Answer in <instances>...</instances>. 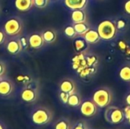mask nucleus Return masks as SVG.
Segmentation results:
<instances>
[{"mask_svg":"<svg viewBox=\"0 0 130 129\" xmlns=\"http://www.w3.org/2000/svg\"><path fill=\"white\" fill-rule=\"evenodd\" d=\"M40 97V87L36 81H31L24 85L20 91V98L27 104L35 103Z\"/></svg>","mask_w":130,"mask_h":129,"instance_id":"7ed1b4c3","label":"nucleus"},{"mask_svg":"<svg viewBox=\"0 0 130 129\" xmlns=\"http://www.w3.org/2000/svg\"><path fill=\"white\" fill-rule=\"evenodd\" d=\"M125 21H123V20H120L117 23V27L118 29H121V28H123L125 27Z\"/></svg>","mask_w":130,"mask_h":129,"instance_id":"473e14b6","label":"nucleus"},{"mask_svg":"<svg viewBox=\"0 0 130 129\" xmlns=\"http://www.w3.org/2000/svg\"><path fill=\"white\" fill-rule=\"evenodd\" d=\"M84 39L88 43L95 44V43H98L101 38L100 36V34L98 32V30L96 31L94 30H88L84 35Z\"/></svg>","mask_w":130,"mask_h":129,"instance_id":"4468645a","label":"nucleus"},{"mask_svg":"<svg viewBox=\"0 0 130 129\" xmlns=\"http://www.w3.org/2000/svg\"><path fill=\"white\" fill-rule=\"evenodd\" d=\"M119 46L121 49H126V45L124 41H120L119 43Z\"/></svg>","mask_w":130,"mask_h":129,"instance_id":"72a5a7b5","label":"nucleus"},{"mask_svg":"<svg viewBox=\"0 0 130 129\" xmlns=\"http://www.w3.org/2000/svg\"><path fill=\"white\" fill-rule=\"evenodd\" d=\"M124 10L128 14H130V0H127L125 2V4H124Z\"/></svg>","mask_w":130,"mask_h":129,"instance_id":"2f4dec72","label":"nucleus"},{"mask_svg":"<svg viewBox=\"0 0 130 129\" xmlns=\"http://www.w3.org/2000/svg\"><path fill=\"white\" fill-rule=\"evenodd\" d=\"M7 73V65H6V63L0 59V78H4L5 75H6Z\"/></svg>","mask_w":130,"mask_h":129,"instance_id":"393cba45","label":"nucleus"},{"mask_svg":"<svg viewBox=\"0 0 130 129\" xmlns=\"http://www.w3.org/2000/svg\"><path fill=\"white\" fill-rule=\"evenodd\" d=\"M3 30L8 36H18L22 32L23 22L18 17H11L5 21Z\"/></svg>","mask_w":130,"mask_h":129,"instance_id":"423d86ee","label":"nucleus"},{"mask_svg":"<svg viewBox=\"0 0 130 129\" xmlns=\"http://www.w3.org/2000/svg\"><path fill=\"white\" fill-rule=\"evenodd\" d=\"M120 77L123 81L130 82V65H125L120 69Z\"/></svg>","mask_w":130,"mask_h":129,"instance_id":"aec40b11","label":"nucleus"},{"mask_svg":"<svg viewBox=\"0 0 130 129\" xmlns=\"http://www.w3.org/2000/svg\"><path fill=\"white\" fill-rule=\"evenodd\" d=\"M104 118L107 122L112 125H118L126 119L123 110L115 106H108L107 107L104 112Z\"/></svg>","mask_w":130,"mask_h":129,"instance_id":"0eeeda50","label":"nucleus"},{"mask_svg":"<svg viewBox=\"0 0 130 129\" xmlns=\"http://www.w3.org/2000/svg\"><path fill=\"white\" fill-rule=\"evenodd\" d=\"M50 2V0H34V6L38 8H46Z\"/></svg>","mask_w":130,"mask_h":129,"instance_id":"b1692460","label":"nucleus"},{"mask_svg":"<svg viewBox=\"0 0 130 129\" xmlns=\"http://www.w3.org/2000/svg\"><path fill=\"white\" fill-rule=\"evenodd\" d=\"M59 97L60 101H61L63 104H67V103H68L69 98V94L68 93L60 91L59 94Z\"/></svg>","mask_w":130,"mask_h":129,"instance_id":"a878e982","label":"nucleus"},{"mask_svg":"<svg viewBox=\"0 0 130 129\" xmlns=\"http://www.w3.org/2000/svg\"><path fill=\"white\" fill-rule=\"evenodd\" d=\"M98 32L101 39L110 40L116 36L117 33V27L112 21L105 20L99 24L98 27Z\"/></svg>","mask_w":130,"mask_h":129,"instance_id":"39448f33","label":"nucleus"},{"mask_svg":"<svg viewBox=\"0 0 130 129\" xmlns=\"http://www.w3.org/2000/svg\"><path fill=\"white\" fill-rule=\"evenodd\" d=\"M88 0H65L66 5L72 10L76 9H83L86 4Z\"/></svg>","mask_w":130,"mask_h":129,"instance_id":"dca6fc26","label":"nucleus"},{"mask_svg":"<svg viewBox=\"0 0 130 129\" xmlns=\"http://www.w3.org/2000/svg\"><path fill=\"white\" fill-rule=\"evenodd\" d=\"M6 37H7V34L5 33V32L4 31V30H0V45L5 43V42L6 41Z\"/></svg>","mask_w":130,"mask_h":129,"instance_id":"c756f323","label":"nucleus"},{"mask_svg":"<svg viewBox=\"0 0 130 129\" xmlns=\"http://www.w3.org/2000/svg\"><path fill=\"white\" fill-rule=\"evenodd\" d=\"M71 17H72V21L75 24V23H80V22H85V21H86V14L83 11V9L73 10Z\"/></svg>","mask_w":130,"mask_h":129,"instance_id":"a211bd4d","label":"nucleus"},{"mask_svg":"<svg viewBox=\"0 0 130 129\" xmlns=\"http://www.w3.org/2000/svg\"><path fill=\"white\" fill-rule=\"evenodd\" d=\"M123 112H124V115H125V118L127 119L128 118L130 117V105H127L124 109H123Z\"/></svg>","mask_w":130,"mask_h":129,"instance_id":"7c9ffc66","label":"nucleus"},{"mask_svg":"<svg viewBox=\"0 0 130 129\" xmlns=\"http://www.w3.org/2000/svg\"><path fill=\"white\" fill-rule=\"evenodd\" d=\"M0 129H7L6 125L1 120H0Z\"/></svg>","mask_w":130,"mask_h":129,"instance_id":"f704fd0d","label":"nucleus"},{"mask_svg":"<svg viewBox=\"0 0 130 129\" xmlns=\"http://www.w3.org/2000/svg\"><path fill=\"white\" fill-rule=\"evenodd\" d=\"M0 79H1V78H0Z\"/></svg>","mask_w":130,"mask_h":129,"instance_id":"4c0bfd02","label":"nucleus"},{"mask_svg":"<svg viewBox=\"0 0 130 129\" xmlns=\"http://www.w3.org/2000/svg\"><path fill=\"white\" fill-rule=\"evenodd\" d=\"M126 103L127 105H130V93L127 94V96L126 97Z\"/></svg>","mask_w":130,"mask_h":129,"instance_id":"c9c22d12","label":"nucleus"},{"mask_svg":"<svg viewBox=\"0 0 130 129\" xmlns=\"http://www.w3.org/2000/svg\"><path fill=\"white\" fill-rule=\"evenodd\" d=\"M127 120H128V122H129V125H130V117L127 119Z\"/></svg>","mask_w":130,"mask_h":129,"instance_id":"e433bc0d","label":"nucleus"},{"mask_svg":"<svg viewBox=\"0 0 130 129\" xmlns=\"http://www.w3.org/2000/svg\"><path fill=\"white\" fill-rule=\"evenodd\" d=\"M29 119L30 122L36 127L48 125L53 119V113L47 106H36L30 112Z\"/></svg>","mask_w":130,"mask_h":129,"instance_id":"f03ea898","label":"nucleus"},{"mask_svg":"<svg viewBox=\"0 0 130 129\" xmlns=\"http://www.w3.org/2000/svg\"><path fill=\"white\" fill-rule=\"evenodd\" d=\"M64 32H65V34L69 38H74L77 35V33L75 30L74 26L69 25V26L66 27L64 30Z\"/></svg>","mask_w":130,"mask_h":129,"instance_id":"5701e85b","label":"nucleus"},{"mask_svg":"<svg viewBox=\"0 0 130 129\" xmlns=\"http://www.w3.org/2000/svg\"><path fill=\"white\" fill-rule=\"evenodd\" d=\"M72 125L70 120L66 117H61L53 123V129H72Z\"/></svg>","mask_w":130,"mask_h":129,"instance_id":"2eb2a0df","label":"nucleus"},{"mask_svg":"<svg viewBox=\"0 0 130 129\" xmlns=\"http://www.w3.org/2000/svg\"><path fill=\"white\" fill-rule=\"evenodd\" d=\"M29 39V46L34 49H39L43 46L45 41L43 38L42 33H34L28 36Z\"/></svg>","mask_w":130,"mask_h":129,"instance_id":"9b49d317","label":"nucleus"},{"mask_svg":"<svg viewBox=\"0 0 130 129\" xmlns=\"http://www.w3.org/2000/svg\"><path fill=\"white\" fill-rule=\"evenodd\" d=\"M98 63V59L95 56H86V52L82 51L78 56H75L72 59V67L78 71L81 77L85 78L93 73L92 70L94 65Z\"/></svg>","mask_w":130,"mask_h":129,"instance_id":"f257e3e1","label":"nucleus"},{"mask_svg":"<svg viewBox=\"0 0 130 129\" xmlns=\"http://www.w3.org/2000/svg\"><path fill=\"white\" fill-rule=\"evenodd\" d=\"M19 39H20V41H21V45L23 46V49H26L27 46H29V39H28V37L27 38L26 36H22V37H21Z\"/></svg>","mask_w":130,"mask_h":129,"instance_id":"c85d7f7f","label":"nucleus"},{"mask_svg":"<svg viewBox=\"0 0 130 129\" xmlns=\"http://www.w3.org/2000/svg\"><path fill=\"white\" fill-rule=\"evenodd\" d=\"M60 91L68 93L69 95L76 92V86L75 82L70 78L63 79L59 84Z\"/></svg>","mask_w":130,"mask_h":129,"instance_id":"f8f14e48","label":"nucleus"},{"mask_svg":"<svg viewBox=\"0 0 130 129\" xmlns=\"http://www.w3.org/2000/svg\"><path fill=\"white\" fill-rule=\"evenodd\" d=\"M98 106L93 100H86L83 101L80 106L81 113L85 117H92L98 113Z\"/></svg>","mask_w":130,"mask_h":129,"instance_id":"1a4fd4ad","label":"nucleus"},{"mask_svg":"<svg viewBox=\"0 0 130 129\" xmlns=\"http://www.w3.org/2000/svg\"><path fill=\"white\" fill-rule=\"evenodd\" d=\"M87 42L85 40H82V39H77L75 41V48L77 51L78 52H82L84 51L86 47H87V45H86Z\"/></svg>","mask_w":130,"mask_h":129,"instance_id":"4be33fe9","label":"nucleus"},{"mask_svg":"<svg viewBox=\"0 0 130 129\" xmlns=\"http://www.w3.org/2000/svg\"><path fill=\"white\" fill-rule=\"evenodd\" d=\"M17 81H18L19 82L22 83L24 85L25 84H27L28 83L31 82L32 80H30V78H29V76H27V75H19L18 78H17Z\"/></svg>","mask_w":130,"mask_h":129,"instance_id":"cd10ccee","label":"nucleus"},{"mask_svg":"<svg viewBox=\"0 0 130 129\" xmlns=\"http://www.w3.org/2000/svg\"><path fill=\"white\" fill-rule=\"evenodd\" d=\"M43 38L46 43H53L57 38L56 32L53 29H46L42 32Z\"/></svg>","mask_w":130,"mask_h":129,"instance_id":"f3484780","label":"nucleus"},{"mask_svg":"<svg viewBox=\"0 0 130 129\" xmlns=\"http://www.w3.org/2000/svg\"><path fill=\"white\" fill-rule=\"evenodd\" d=\"M72 129H88L87 123L83 120L78 121L74 125H72Z\"/></svg>","mask_w":130,"mask_h":129,"instance_id":"bb28decb","label":"nucleus"},{"mask_svg":"<svg viewBox=\"0 0 130 129\" xmlns=\"http://www.w3.org/2000/svg\"><path fill=\"white\" fill-rule=\"evenodd\" d=\"M75 30L78 35H85V33L89 30L88 25L85 22H80V23H75L74 25Z\"/></svg>","mask_w":130,"mask_h":129,"instance_id":"412c9836","label":"nucleus"},{"mask_svg":"<svg viewBox=\"0 0 130 129\" xmlns=\"http://www.w3.org/2000/svg\"><path fill=\"white\" fill-rule=\"evenodd\" d=\"M81 104H82V98L78 94H77L75 92V93H73L69 95V98L67 105H69L71 107L76 108V107L80 106Z\"/></svg>","mask_w":130,"mask_h":129,"instance_id":"6ab92c4d","label":"nucleus"},{"mask_svg":"<svg viewBox=\"0 0 130 129\" xmlns=\"http://www.w3.org/2000/svg\"><path fill=\"white\" fill-rule=\"evenodd\" d=\"M5 48L11 55H18L23 50V46L19 38H12L6 42Z\"/></svg>","mask_w":130,"mask_h":129,"instance_id":"9d476101","label":"nucleus"},{"mask_svg":"<svg viewBox=\"0 0 130 129\" xmlns=\"http://www.w3.org/2000/svg\"><path fill=\"white\" fill-rule=\"evenodd\" d=\"M113 96L110 90L107 87H101L94 91L92 100L99 108H106L112 102Z\"/></svg>","mask_w":130,"mask_h":129,"instance_id":"20e7f679","label":"nucleus"},{"mask_svg":"<svg viewBox=\"0 0 130 129\" xmlns=\"http://www.w3.org/2000/svg\"><path fill=\"white\" fill-rule=\"evenodd\" d=\"M14 89L15 86L11 80L5 77L0 79V97L8 98L11 97L14 92Z\"/></svg>","mask_w":130,"mask_h":129,"instance_id":"6e6552de","label":"nucleus"},{"mask_svg":"<svg viewBox=\"0 0 130 129\" xmlns=\"http://www.w3.org/2000/svg\"><path fill=\"white\" fill-rule=\"evenodd\" d=\"M34 5V0H14L15 8L21 12L29 11Z\"/></svg>","mask_w":130,"mask_h":129,"instance_id":"ddd939ff","label":"nucleus"}]
</instances>
